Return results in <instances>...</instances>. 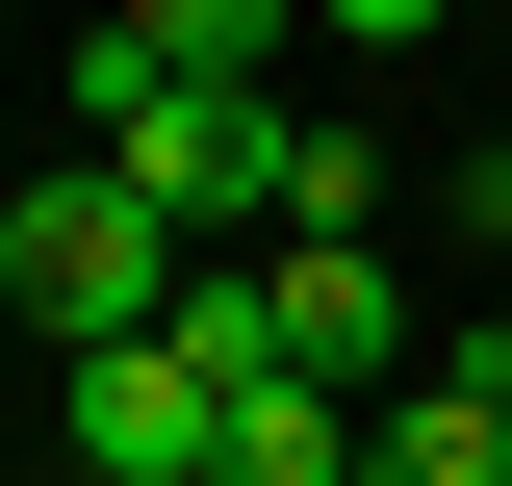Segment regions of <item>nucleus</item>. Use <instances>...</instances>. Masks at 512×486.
<instances>
[{"label": "nucleus", "instance_id": "7", "mask_svg": "<svg viewBox=\"0 0 512 486\" xmlns=\"http://www.w3.org/2000/svg\"><path fill=\"white\" fill-rule=\"evenodd\" d=\"M128 52L154 77H231V103H282V26H308V0H103Z\"/></svg>", "mask_w": 512, "mask_h": 486}, {"label": "nucleus", "instance_id": "2", "mask_svg": "<svg viewBox=\"0 0 512 486\" xmlns=\"http://www.w3.org/2000/svg\"><path fill=\"white\" fill-rule=\"evenodd\" d=\"M0 307H26L52 359H103V333H154V307H180V231H154L103 154H52V180L0 205Z\"/></svg>", "mask_w": 512, "mask_h": 486}, {"label": "nucleus", "instance_id": "6", "mask_svg": "<svg viewBox=\"0 0 512 486\" xmlns=\"http://www.w3.org/2000/svg\"><path fill=\"white\" fill-rule=\"evenodd\" d=\"M384 205H410V180H384V128H282V256H384Z\"/></svg>", "mask_w": 512, "mask_h": 486}, {"label": "nucleus", "instance_id": "4", "mask_svg": "<svg viewBox=\"0 0 512 486\" xmlns=\"http://www.w3.org/2000/svg\"><path fill=\"white\" fill-rule=\"evenodd\" d=\"M359 486H512V307H461L436 359L359 410Z\"/></svg>", "mask_w": 512, "mask_h": 486}, {"label": "nucleus", "instance_id": "9", "mask_svg": "<svg viewBox=\"0 0 512 486\" xmlns=\"http://www.w3.org/2000/svg\"><path fill=\"white\" fill-rule=\"evenodd\" d=\"M308 26H333V52H436L461 0H308Z\"/></svg>", "mask_w": 512, "mask_h": 486}, {"label": "nucleus", "instance_id": "3", "mask_svg": "<svg viewBox=\"0 0 512 486\" xmlns=\"http://www.w3.org/2000/svg\"><path fill=\"white\" fill-rule=\"evenodd\" d=\"M205 435H231V410H205V359H180V333L52 359V461H77V486H205Z\"/></svg>", "mask_w": 512, "mask_h": 486}, {"label": "nucleus", "instance_id": "8", "mask_svg": "<svg viewBox=\"0 0 512 486\" xmlns=\"http://www.w3.org/2000/svg\"><path fill=\"white\" fill-rule=\"evenodd\" d=\"M205 486H359V410H333V384H256V410L205 435Z\"/></svg>", "mask_w": 512, "mask_h": 486}, {"label": "nucleus", "instance_id": "5", "mask_svg": "<svg viewBox=\"0 0 512 486\" xmlns=\"http://www.w3.org/2000/svg\"><path fill=\"white\" fill-rule=\"evenodd\" d=\"M410 359H436V333H410V282H384V256H282V384H333V410H384Z\"/></svg>", "mask_w": 512, "mask_h": 486}, {"label": "nucleus", "instance_id": "1", "mask_svg": "<svg viewBox=\"0 0 512 486\" xmlns=\"http://www.w3.org/2000/svg\"><path fill=\"white\" fill-rule=\"evenodd\" d=\"M282 128L308 103H231V77H154L128 26H77V154H103L180 256H282Z\"/></svg>", "mask_w": 512, "mask_h": 486}]
</instances>
